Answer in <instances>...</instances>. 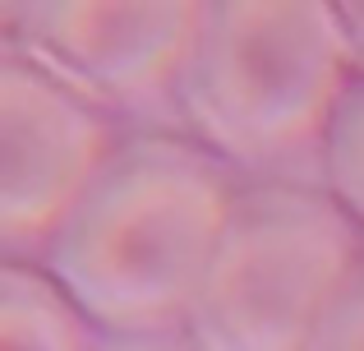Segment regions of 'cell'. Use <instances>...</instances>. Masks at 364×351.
<instances>
[{
	"label": "cell",
	"instance_id": "cell-1",
	"mask_svg": "<svg viewBox=\"0 0 364 351\" xmlns=\"http://www.w3.org/2000/svg\"><path fill=\"white\" fill-rule=\"evenodd\" d=\"M235 199L213 157L176 139L111 153L83 199L51 231L46 273L74 310L116 333L189 319Z\"/></svg>",
	"mask_w": 364,
	"mask_h": 351
},
{
	"label": "cell",
	"instance_id": "cell-2",
	"mask_svg": "<svg viewBox=\"0 0 364 351\" xmlns=\"http://www.w3.org/2000/svg\"><path fill=\"white\" fill-rule=\"evenodd\" d=\"M350 42L323 0H222L208 5L180 102L213 148L272 162L323 135L346 93Z\"/></svg>",
	"mask_w": 364,
	"mask_h": 351
},
{
	"label": "cell",
	"instance_id": "cell-3",
	"mask_svg": "<svg viewBox=\"0 0 364 351\" xmlns=\"http://www.w3.org/2000/svg\"><path fill=\"white\" fill-rule=\"evenodd\" d=\"M360 263L355 226L309 189H249L231 204L189 337L198 351H309L332 296Z\"/></svg>",
	"mask_w": 364,
	"mask_h": 351
},
{
	"label": "cell",
	"instance_id": "cell-4",
	"mask_svg": "<svg viewBox=\"0 0 364 351\" xmlns=\"http://www.w3.org/2000/svg\"><path fill=\"white\" fill-rule=\"evenodd\" d=\"M14 42L28 65L92 102H143L180 79L203 33L194 0H37L14 9Z\"/></svg>",
	"mask_w": 364,
	"mask_h": 351
},
{
	"label": "cell",
	"instance_id": "cell-5",
	"mask_svg": "<svg viewBox=\"0 0 364 351\" xmlns=\"http://www.w3.org/2000/svg\"><path fill=\"white\" fill-rule=\"evenodd\" d=\"M107 162V125L79 93L9 56L0 65V236L46 245Z\"/></svg>",
	"mask_w": 364,
	"mask_h": 351
},
{
	"label": "cell",
	"instance_id": "cell-6",
	"mask_svg": "<svg viewBox=\"0 0 364 351\" xmlns=\"http://www.w3.org/2000/svg\"><path fill=\"white\" fill-rule=\"evenodd\" d=\"M0 351H88L79 310L55 282L0 268Z\"/></svg>",
	"mask_w": 364,
	"mask_h": 351
},
{
	"label": "cell",
	"instance_id": "cell-7",
	"mask_svg": "<svg viewBox=\"0 0 364 351\" xmlns=\"http://www.w3.org/2000/svg\"><path fill=\"white\" fill-rule=\"evenodd\" d=\"M323 162H328L332 194L364 217V79L346 83L323 130Z\"/></svg>",
	"mask_w": 364,
	"mask_h": 351
},
{
	"label": "cell",
	"instance_id": "cell-8",
	"mask_svg": "<svg viewBox=\"0 0 364 351\" xmlns=\"http://www.w3.org/2000/svg\"><path fill=\"white\" fill-rule=\"evenodd\" d=\"M309 351H364V254L350 268V278L341 282V291L332 296Z\"/></svg>",
	"mask_w": 364,
	"mask_h": 351
},
{
	"label": "cell",
	"instance_id": "cell-9",
	"mask_svg": "<svg viewBox=\"0 0 364 351\" xmlns=\"http://www.w3.org/2000/svg\"><path fill=\"white\" fill-rule=\"evenodd\" d=\"M337 14H341V28H346V42H350V51H355V56H364V0L337 5Z\"/></svg>",
	"mask_w": 364,
	"mask_h": 351
}]
</instances>
